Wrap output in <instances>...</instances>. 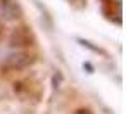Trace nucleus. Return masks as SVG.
<instances>
[{"instance_id": "obj_1", "label": "nucleus", "mask_w": 126, "mask_h": 114, "mask_svg": "<svg viewBox=\"0 0 126 114\" xmlns=\"http://www.w3.org/2000/svg\"><path fill=\"white\" fill-rule=\"evenodd\" d=\"M31 61L33 59L26 54H14L5 59V66L11 69H21V67H26L28 64H31Z\"/></svg>"}, {"instance_id": "obj_2", "label": "nucleus", "mask_w": 126, "mask_h": 114, "mask_svg": "<svg viewBox=\"0 0 126 114\" xmlns=\"http://www.w3.org/2000/svg\"><path fill=\"white\" fill-rule=\"evenodd\" d=\"M0 11H2V14L7 19H14L19 14V7H17V4L14 2V0H4L2 5H0Z\"/></svg>"}]
</instances>
